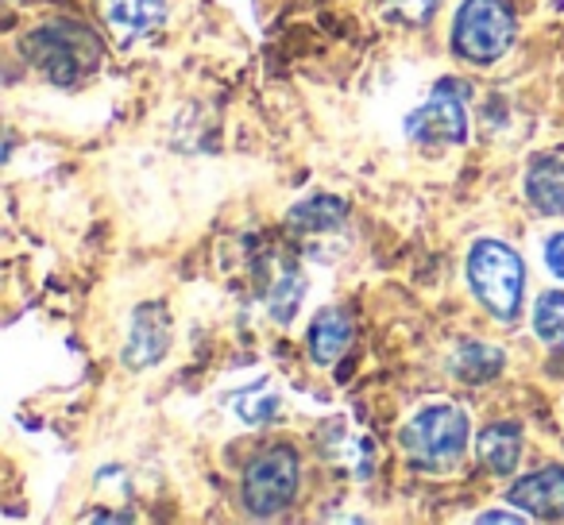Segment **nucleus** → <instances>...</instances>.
<instances>
[{
	"mask_svg": "<svg viewBox=\"0 0 564 525\" xmlns=\"http://www.w3.org/2000/svg\"><path fill=\"white\" fill-rule=\"evenodd\" d=\"M533 332L549 348H564V291H549L533 306Z\"/></svg>",
	"mask_w": 564,
	"mask_h": 525,
	"instance_id": "obj_16",
	"label": "nucleus"
},
{
	"mask_svg": "<svg viewBox=\"0 0 564 525\" xmlns=\"http://www.w3.org/2000/svg\"><path fill=\"white\" fill-rule=\"evenodd\" d=\"M453 371H456V379H464V383H471V386L491 383L502 371V352L491 344H464V348H456V356H453Z\"/></svg>",
	"mask_w": 564,
	"mask_h": 525,
	"instance_id": "obj_14",
	"label": "nucleus"
},
{
	"mask_svg": "<svg viewBox=\"0 0 564 525\" xmlns=\"http://www.w3.org/2000/svg\"><path fill=\"white\" fill-rule=\"evenodd\" d=\"M24 58L55 86H78L101 66V40L78 20H51L24 35Z\"/></svg>",
	"mask_w": 564,
	"mask_h": 525,
	"instance_id": "obj_1",
	"label": "nucleus"
},
{
	"mask_svg": "<svg viewBox=\"0 0 564 525\" xmlns=\"http://www.w3.org/2000/svg\"><path fill=\"white\" fill-rule=\"evenodd\" d=\"M476 452H479V463H484L491 475H510V471L518 468V460H522V429L510 422L487 425Z\"/></svg>",
	"mask_w": 564,
	"mask_h": 525,
	"instance_id": "obj_12",
	"label": "nucleus"
},
{
	"mask_svg": "<svg viewBox=\"0 0 564 525\" xmlns=\"http://www.w3.org/2000/svg\"><path fill=\"white\" fill-rule=\"evenodd\" d=\"M545 267L564 283V232L549 236V243H545Z\"/></svg>",
	"mask_w": 564,
	"mask_h": 525,
	"instance_id": "obj_19",
	"label": "nucleus"
},
{
	"mask_svg": "<svg viewBox=\"0 0 564 525\" xmlns=\"http://www.w3.org/2000/svg\"><path fill=\"white\" fill-rule=\"evenodd\" d=\"M406 135L425 147L468 140V86L456 78L437 81L425 105H417L406 117Z\"/></svg>",
	"mask_w": 564,
	"mask_h": 525,
	"instance_id": "obj_6",
	"label": "nucleus"
},
{
	"mask_svg": "<svg viewBox=\"0 0 564 525\" xmlns=\"http://www.w3.org/2000/svg\"><path fill=\"white\" fill-rule=\"evenodd\" d=\"M518 517H525V514H484L479 522H518Z\"/></svg>",
	"mask_w": 564,
	"mask_h": 525,
	"instance_id": "obj_20",
	"label": "nucleus"
},
{
	"mask_svg": "<svg viewBox=\"0 0 564 525\" xmlns=\"http://www.w3.org/2000/svg\"><path fill=\"white\" fill-rule=\"evenodd\" d=\"M105 20L120 43L143 40L166 20V0H105Z\"/></svg>",
	"mask_w": 564,
	"mask_h": 525,
	"instance_id": "obj_9",
	"label": "nucleus"
},
{
	"mask_svg": "<svg viewBox=\"0 0 564 525\" xmlns=\"http://www.w3.org/2000/svg\"><path fill=\"white\" fill-rule=\"evenodd\" d=\"M507 502L538 522L564 517V468H541L533 475H522L507 491Z\"/></svg>",
	"mask_w": 564,
	"mask_h": 525,
	"instance_id": "obj_8",
	"label": "nucleus"
},
{
	"mask_svg": "<svg viewBox=\"0 0 564 525\" xmlns=\"http://www.w3.org/2000/svg\"><path fill=\"white\" fill-rule=\"evenodd\" d=\"M468 414L456 406H425L399 429V445L406 460L425 475L453 471L468 448Z\"/></svg>",
	"mask_w": 564,
	"mask_h": 525,
	"instance_id": "obj_2",
	"label": "nucleus"
},
{
	"mask_svg": "<svg viewBox=\"0 0 564 525\" xmlns=\"http://www.w3.org/2000/svg\"><path fill=\"white\" fill-rule=\"evenodd\" d=\"M302 275L294 267H279V275H274L271 291H267V309H271V317L279 325H286L294 314H299L302 306Z\"/></svg>",
	"mask_w": 564,
	"mask_h": 525,
	"instance_id": "obj_15",
	"label": "nucleus"
},
{
	"mask_svg": "<svg viewBox=\"0 0 564 525\" xmlns=\"http://www.w3.org/2000/svg\"><path fill=\"white\" fill-rule=\"evenodd\" d=\"M514 43V12L507 0H464L453 24V47L476 66H491Z\"/></svg>",
	"mask_w": 564,
	"mask_h": 525,
	"instance_id": "obj_4",
	"label": "nucleus"
},
{
	"mask_svg": "<svg viewBox=\"0 0 564 525\" xmlns=\"http://www.w3.org/2000/svg\"><path fill=\"white\" fill-rule=\"evenodd\" d=\"M240 417L248 425H271V422H279V417H282L279 394H271L263 383H259L256 391L243 394V398H240Z\"/></svg>",
	"mask_w": 564,
	"mask_h": 525,
	"instance_id": "obj_17",
	"label": "nucleus"
},
{
	"mask_svg": "<svg viewBox=\"0 0 564 525\" xmlns=\"http://www.w3.org/2000/svg\"><path fill=\"white\" fill-rule=\"evenodd\" d=\"M441 0H383V12L399 24H410V28H422L437 17Z\"/></svg>",
	"mask_w": 564,
	"mask_h": 525,
	"instance_id": "obj_18",
	"label": "nucleus"
},
{
	"mask_svg": "<svg viewBox=\"0 0 564 525\" xmlns=\"http://www.w3.org/2000/svg\"><path fill=\"white\" fill-rule=\"evenodd\" d=\"M345 217H348V209L340 197L317 194V197H310V201L294 205L286 225H291V232H299V236H322V232H333V228L345 225Z\"/></svg>",
	"mask_w": 564,
	"mask_h": 525,
	"instance_id": "obj_13",
	"label": "nucleus"
},
{
	"mask_svg": "<svg viewBox=\"0 0 564 525\" xmlns=\"http://www.w3.org/2000/svg\"><path fill=\"white\" fill-rule=\"evenodd\" d=\"M166 348H171V321H166V309L148 302V306H140L132 314V329H128L120 360H124L132 371H143V368H151V363L163 360Z\"/></svg>",
	"mask_w": 564,
	"mask_h": 525,
	"instance_id": "obj_7",
	"label": "nucleus"
},
{
	"mask_svg": "<svg viewBox=\"0 0 564 525\" xmlns=\"http://www.w3.org/2000/svg\"><path fill=\"white\" fill-rule=\"evenodd\" d=\"M348 344H352V321H348V314H340V309H322L306 332L310 356H314L317 363H333L348 352Z\"/></svg>",
	"mask_w": 564,
	"mask_h": 525,
	"instance_id": "obj_11",
	"label": "nucleus"
},
{
	"mask_svg": "<svg viewBox=\"0 0 564 525\" xmlns=\"http://www.w3.org/2000/svg\"><path fill=\"white\" fill-rule=\"evenodd\" d=\"M525 201L541 217H564V158H538L525 171Z\"/></svg>",
	"mask_w": 564,
	"mask_h": 525,
	"instance_id": "obj_10",
	"label": "nucleus"
},
{
	"mask_svg": "<svg viewBox=\"0 0 564 525\" xmlns=\"http://www.w3.org/2000/svg\"><path fill=\"white\" fill-rule=\"evenodd\" d=\"M468 286L495 321H514L525 291L522 255L502 240H476L468 251Z\"/></svg>",
	"mask_w": 564,
	"mask_h": 525,
	"instance_id": "obj_3",
	"label": "nucleus"
},
{
	"mask_svg": "<svg viewBox=\"0 0 564 525\" xmlns=\"http://www.w3.org/2000/svg\"><path fill=\"white\" fill-rule=\"evenodd\" d=\"M302 483L299 452L286 445H271L243 471V510L256 517H274L291 506Z\"/></svg>",
	"mask_w": 564,
	"mask_h": 525,
	"instance_id": "obj_5",
	"label": "nucleus"
}]
</instances>
